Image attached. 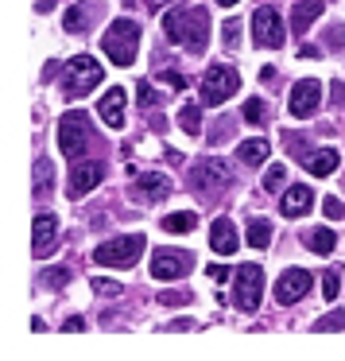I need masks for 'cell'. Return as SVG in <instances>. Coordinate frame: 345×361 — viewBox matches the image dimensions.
<instances>
[{
  "label": "cell",
  "instance_id": "1",
  "mask_svg": "<svg viewBox=\"0 0 345 361\" xmlns=\"http://www.w3.org/2000/svg\"><path fill=\"white\" fill-rule=\"evenodd\" d=\"M163 35L171 43H179V47H187L190 55H202L206 43H210V16H206V8H171L163 16Z\"/></svg>",
  "mask_w": 345,
  "mask_h": 361
},
{
  "label": "cell",
  "instance_id": "2",
  "mask_svg": "<svg viewBox=\"0 0 345 361\" xmlns=\"http://www.w3.org/2000/svg\"><path fill=\"white\" fill-rule=\"evenodd\" d=\"M101 51L109 55V63L132 66L136 51H140V27H136V20H128V16L113 20L109 32L101 35Z\"/></svg>",
  "mask_w": 345,
  "mask_h": 361
},
{
  "label": "cell",
  "instance_id": "3",
  "mask_svg": "<svg viewBox=\"0 0 345 361\" xmlns=\"http://www.w3.org/2000/svg\"><path fill=\"white\" fill-rule=\"evenodd\" d=\"M144 249H148L144 233H125V237H113V241L97 245V249H94V260H97L101 268H132L136 260L144 257Z\"/></svg>",
  "mask_w": 345,
  "mask_h": 361
},
{
  "label": "cell",
  "instance_id": "4",
  "mask_svg": "<svg viewBox=\"0 0 345 361\" xmlns=\"http://www.w3.org/2000/svg\"><path fill=\"white\" fill-rule=\"evenodd\" d=\"M198 90H202V105H225L229 97L241 90V74L225 63H213L210 71L202 74V86Z\"/></svg>",
  "mask_w": 345,
  "mask_h": 361
},
{
  "label": "cell",
  "instance_id": "5",
  "mask_svg": "<svg viewBox=\"0 0 345 361\" xmlns=\"http://www.w3.org/2000/svg\"><path fill=\"white\" fill-rule=\"evenodd\" d=\"M260 299H264V272H260V264H241L233 272V303L241 311H260Z\"/></svg>",
  "mask_w": 345,
  "mask_h": 361
},
{
  "label": "cell",
  "instance_id": "6",
  "mask_svg": "<svg viewBox=\"0 0 345 361\" xmlns=\"http://www.w3.org/2000/svg\"><path fill=\"white\" fill-rule=\"evenodd\" d=\"M101 86V63H94L89 55H78L66 63V97H86Z\"/></svg>",
  "mask_w": 345,
  "mask_h": 361
},
{
  "label": "cell",
  "instance_id": "7",
  "mask_svg": "<svg viewBox=\"0 0 345 361\" xmlns=\"http://www.w3.org/2000/svg\"><path fill=\"white\" fill-rule=\"evenodd\" d=\"M249 24H252V43H256V47H264V51L283 47V39H287V32H283V20H280V12H275L272 4H264V8L252 12Z\"/></svg>",
  "mask_w": 345,
  "mask_h": 361
},
{
  "label": "cell",
  "instance_id": "8",
  "mask_svg": "<svg viewBox=\"0 0 345 361\" xmlns=\"http://www.w3.org/2000/svg\"><path fill=\"white\" fill-rule=\"evenodd\" d=\"M58 148H63V156H82V152L89 148V121L86 113H66L63 121H58Z\"/></svg>",
  "mask_w": 345,
  "mask_h": 361
},
{
  "label": "cell",
  "instance_id": "9",
  "mask_svg": "<svg viewBox=\"0 0 345 361\" xmlns=\"http://www.w3.org/2000/svg\"><path fill=\"white\" fill-rule=\"evenodd\" d=\"M318 105H322V82L318 78L295 82V90H291V97H287V113H291V117L306 121V117L318 113Z\"/></svg>",
  "mask_w": 345,
  "mask_h": 361
},
{
  "label": "cell",
  "instance_id": "10",
  "mask_svg": "<svg viewBox=\"0 0 345 361\" xmlns=\"http://www.w3.org/2000/svg\"><path fill=\"white\" fill-rule=\"evenodd\" d=\"M314 288V276L306 268H283V276L275 280V303L280 307H291Z\"/></svg>",
  "mask_w": 345,
  "mask_h": 361
},
{
  "label": "cell",
  "instance_id": "11",
  "mask_svg": "<svg viewBox=\"0 0 345 361\" xmlns=\"http://www.w3.org/2000/svg\"><path fill=\"white\" fill-rule=\"evenodd\" d=\"M190 183H194V187H202V190H218V187H229V183H233V171H229L225 159L206 156L202 164L190 167Z\"/></svg>",
  "mask_w": 345,
  "mask_h": 361
},
{
  "label": "cell",
  "instance_id": "12",
  "mask_svg": "<svg viewBox=\"0 0 345 361\" xmlns=\"http://www.w3.org/2000/svg\"><path fill=\"white\" fill-rule=\"evenodd\" d=\"M190 264H194V257L182 252V249H156V257H151V276H156V280H179Z\"/></svg>",
  "mask_w": 345,
  "mask_h": 361
},
{
  "label": "cell",
  "instance_id": "13",
  "mask_svg": "<svg viewBox=\"0 0 345 361\" xmlns=\"http://www.w3.org/2000/svg\"><path fill=\"white\" fill-rule=\"evenodd\" d=\"M101 175H105V167L97 164V159H78V164L70 167V187H66V195H70V198H86L89 190L101 183Z\"/></svg>",
  "mask_w": 345,
  "mask_h": 361
},
{
  "label": "cell",
  "instance_id": "14",
  "mask_svg": "<svg viewBox=\"0 0 345 361\" xmlns=\"http://www.w3.org/2000/svg\"><path fill=\"white\" fill-rule=\"evenodd\" d=\"M128 195L136 198V202H163L167 195H171V179L159 171H148V175H136V183L128 187Z\"/></svg>",
  "mask_w": 345,
  "mask_h": 361
},
{
  "label": "cell",
  "instance_id": "15",
  "mask_svg": "<svg viewBox=\"0 0 345 361\" xmlns=\"http://www.w3.org/2000/svg\"><path fill=\"white\" fill-rule=\"evenodd\" d=\"M125 105H128V90L113 86L109 94H101L97 113H101V121H105L109 128H125Z\"/></svg>",
  "mask_w": 345,
  "mask_h": 361
},
{
  "label": "cell",
  "instance_id": "16",
  "mask_svg": "<svg viewBox=\"0 0 345 361\" xmlns=\"http://www.w3.org/2000/svg\"><path fill=\"white\" fill-rule=\"evenodd\" d=\"M314 206V190L303 187V183H295V187H287V195L280 198V214L283 218H303L306 210Z\"/></svg>",
  "mask_w": 345,
  "mask_h": 361
},
{
  "label": "cell",
  "instance_id": "17",
  "mask_svg": "<svg viewBox=\"0 0 345 361\" xmlns=\"http://www.w3.org/2000/svg\"><path fill=\"white\" fill-rule=\"evenodd\" d=\"M55 233H58L55 214H39V218H35V233H32L35 257H51V252H55Z\"/></svg>",
  "mask_w": 345,
  "mask_h": 361
},
{
  "label": "cell",
  "instance_id": "18",
  "mask_svg": "<svg viewBox=\"0 0 345 361\" xmlns=\"http://www.w3.org/2000/svg\"><path fill=\"white\" fill-rule=\"evenodd\" d=\"M210 249L218 252V257H229V252H237V226L229 218H218L210 226Z\"/></svg>",
  "mask_w": 345,
  "mask_h": 361
},
{
  "label": "cell",
  "instance_id": "19",
  "mask_svg": "<svg viewBox=\"0 0 345 361\" xmlns=\"http://www.w3.org/2000/svg\"><path fill=\"white\" fill-rule=\"evenodd\" d=\"M318 16H322V0H299L295 8H291V32H295V35H306Z\"/></svg>",
  "mask_w": 345,
  "mask_h": 361
},
{
  "label": "cell",
  "instance_id": "20",
  "mask_svg": "<svg viewBox=\"0 0 345 361\" xmlns=\"http://www.w3.org/2000/svg\"><path fill=\"white\" fill-rule=\"evenodd\" d=\"M337 164H341V156H337L334 148H318V152H310V159H306V171L318 175V179H326V175L337 171Z\"/></svg>",
  "mask_w": 345,
  "mask_h": 361
},
{
  "label": "cell",
  "instance_id": "21",
  "mask_svg": "<svg viewBox=\"0 0 345 361\" xmlns=\"http://www.w3.org/2000/svg\"><path fill=\"white\" fill-rule=\"evenodd\" d=\"M303 245L314 252V257H330L337 245V237L330 233V229H310V233H303Z\"/></svg>",
  "mask_w": 345,
  "mask_h": 361
},
{
  "label": "cell",
  "instance_id": "22",
  "mask_svg": "<svg viewBox=\"0 0 345 361\" xmlns=\"http://www.w3.org/2000/svg\"><path fill=\"white\" fill-rule=\"evenodd\" d=\"M159 221H163L167 233H190V229L198 226V214L194 210H175V214H167V218H159Z\"/></svg>",
  "mask_w": 345,
  "mask_h": 361
},
{
  "label": "cell",
  "instance_id": "23",
  "mask_svg": "<svg viewBox=\"0 0 345 361\" xmlns=\"http://www.w3.org/2000/svg\"><path fill=\"white\" fill-rule=\"evenodd\" d=\"M237 156H241V164L260 167L268 159V140H244L241 148H237Z\"/></svg>",
  "mask_w": 345,
  "mask_h": 361
},
{
  "label": "cell",
  "instance_id": "24",
  "mask_svg": "<svg viewBox=\"0 0 345 361\" xmlns=\"http://www.w3.org/2000/svg\"><path fill=\"white\" fill-rule=\"evenodd\" d=\"M249 245H252V249H268V245H272V226H268L264 218H252L249 221Z\"/></svg>",
  "mask_w": 345,
  "mask_h": 361
},
{
  "label": "cell",
  "instance_id": "25",
  "mask_svg": "<svg viewBox=\"0 0 345 361\" xmlns=\"http://www.w3.org/2000/svg\"><path fill=\"white\" fill-rule=\"evenodd\" d=\"M179 125H182V133L198 136V133H202V109H198L194 102H187V105H182V113H179Z\"/></svg>",
  "mask_w": 345,
  "mask_h": 361
},
{
  "label": "cell",
  "instance_id": "26",
  "mask_svg": "<svg viewBox=\"0 0 345 361\" xmlns=\"http://www.w3.org/2000/svg\"><path fill=\"white\" fill-rule=\"evenodd\" d=\"M63 27L70 35H86V8H82V4H74V8L63 16Z\"/></svg>",
  "mask_w": 345,
  "mask_h": 361
},
{
  "label": "cell",
  "instance_id": "27",
  "mask_svg": "<svg viewBox=\"0 0 345 361\" xmlns=\"http://www.w3.org/2000/svg\"><path fill=\"white\" fill-rule=\"evenodd\" d=\"M283 179H287V167H283V164H272V167L264 171V190H272V195H275V190H283Z\"/></svg>",
  "mask_w": 345,
  "mask_h": 361
},
{
  "label": "cell",
  "instance_id": "28",
  "mask_svg": "<svg viewBox=\"0 0 345 361\" xmlns=\"http://www.w3.org/2000/svg\"><path fill=\"white\" fill-rule=\"evenodd\" d=\"M39 280L47 283L51 291H58V288H66V280H70V268H51V272L39 276Z\"/></svg>",
  "mask_w": 345,
  "mask_h": 361
},
{
  "label": "cell",
  "instance_id": "29",
  "mask_svg": "<svg viewBox=\"0 0 345 361\" xmlns=\"http://www.w3.org/2000/svg\"><path fill=\"white\" fill-rule=\"evenodd\" d=\"M47 190H51V164L39 159L35 164V195H47Z\"/></svg>",
  "mask_w": 345,
  "mask_h": 361
},
{
  "label": "cell",
  "instance_id": "30",
  "mask_svg": "<svg viewBox=\"0 0 345 361\" xmlns=\"http://www.w3.org/2000/svg\"><path fill=\"white\" fill-rule=\"evenodd\" d=\"M337 291H341V272H337V268H330V272L322 276V295L337 299Z\"/></svg>",
  "mask_w": 345,
  "mask_h": 361
},
{
  "label": "cell",
  "instance_id": "31",
  "mask_svg": "<svg viewBox=\"0 0 345 361\" xmlns=\"http://www.w3.org/2000/svg\"><path fill=\"white\" fill-rule=\"evenodd\" d=\"M264 117H268V105H264V102H256V97H252V102H244V121L260 125Z\"/></svg>",
  "mask_w": 345,
  "mask_h": 361
},
{
  "label": "cell",
  "instance_id": "32",
  "mask_svg": "<svg viewBox=\"0 0 345 361\" xmlns=\"http://www.w3.org/2000/svg\"><path fill=\"white\" fill-rule=\"evenodd\" d=\"M136 102H140L144 109H151V105L159 102V94L151 90V82H140V86H136Z\"/></svg>",
  "mask_w": 345,
  "mask_h": 361
},
{
  "label": "cell",
  "instance_id": "33",
  "mask_svg": "<svg viewBox=\"0 0 345 361\" xmlns=\"http://www.w3.org/2000/svg\"><path fill=\"white\" fill-rule=\"evenodd\" d=\"M341 326H345V314L341 311H334V314H326V319L314 322V330H322V334H326V330H341Z\"/></svg>",
  "mask_w": 345,
  "mask_h": 361
},
{
  "label": "cell",
  "instance_id": "34",
  "mask_svg": "<svg viewBox=\"0 0 345 361\" xmlns=\"http://www.w3.org/2000/svg\"><path fill=\"white\" fill-rule=\"evenodd\" d=\"M159 303H163V307H182V303H190V295H187V291H163Z\"/></svg>",
  "mask_w": 345,
  "mask_h": 361
},
{
  "label": "cell",
  "instance_id": "35",
  "mask_svg": "<svg viewBox=\"0 0 345 361\" xmlns=\"http://www.w3.org/2000/svg\"><path fill=\"white\" fill-rule=\"evenodd\" d=\"M221 35H225V47L233 51L237 43H241V24H237V20H229V24H225V32H221Z\"/></svg>",
  "mask_w": 345,
  "mask_h": 361
},
{
  "label": "cell",
  "instance_id": "36",
  "mask_svg": "<svg viewBox=\"0 0 345 361\" xmlns=\"http://www.w3.org/2000/svg\"><path fill=\"white\" fill-rule=\"evenodd\" d=\"M94 291H97V295H120L125 288H120V283H113V280H94Z\"/></svg>",
  "mask_w": 345,
  "mask_h": 361
},
{
  "label": "cell",
  "instance_id": "37",
  "mask_svg": "<svg viewBox=\"0 0 345 361\" xmlns=\"http://www.w3.org/2000/svg\"><path fill=\"white\" fill-rule=\"evenodd\" d=\"M322 210H326V218H345V206L337 202V198H326V202H322Z\"/></svg>",
  "mask_w": 345,
  "mask_h": 361
},
{
  "label": "cell",
  "instance_id": "38",
  "mask_svg": "<svg viewBox=\"0 0 345 361\" xmlns=\"http://www.w3.org/2000/svg\"><path fill=\"white\" fill-rule=\"evenodd\" d=\"M206 276H210V280H218V283H225L233 272H229V268H221V264H210V268H206Z\"/></svg>",
  "mask_w": 345,
  "mask_h": 361
},
{
  "label": "cell",
  "instance_id": "39",
  "mask_svg": "<svg viewBox=\"0 0 345 361\" xmlns=\"http://www.w3.org/2000/svg\"><path fill=\"white\" fill-rule=\"evenodd\" d=\"M330 47H345V24H337L334 32H330Z\"/></svg>",
  "mask_w": 345,
  "mask_h": 361
},
{
  "label": "cell",
  "instance_id": "40",
  "mask_svg": "<svg viewBox=\"0 0 345 361\" xmlns=\"http://www.w3.org/2000/svg\"><path fill=\"white\" fill-rule=\"evenodd\" d=\"M63 330H66V334H70V330L78 334V330H86V322H82L78 314H74V319H66V322H63Z\"/></svg>",
  "mask_w": 345,
  "mask_h": 361
},
{
  "label": "cell",
  "instance_id": "41",
  "mask_svg": "<svg viewBox=\"0 0 345 361\" xmlns=\"http://www.w3.org/2000/svg\"><path fill=\"white\" fill-rule=\"evenodd\" d=\"M163 82L175 86V90H187V78H182V74H163Z\"/></svg>",
  "mask_w": 345,
  "mask_h": 361
},
{
  "label": "cell",
  "instance_id": "42",
  "mask_svg": "<svg viewBox=\"0 0 345 361\" xmlns=\"http://www.w3.org/2000/svg\"><path fill=\"white\" fill-rule=\"evenodd\" d=\"M55 4H58V0H39L35 8H39V12H51V8H55Z\"/></svg>",
  "mask_w": 345,
  "mask_h": 361
},
{
  "label": "cell",
  "instance_id": "43",
  "mask_svg": "<svg viewBox=\"0 0 345 361\" xmlns=\"http://www.w3.org/2000/svg\"><path fill=\"white\" fill-rule=\"evenodd\" d=\"M221 8H233V4H241V0H218Z\"/></svg>",
  "mask_w": 345,
  "mask_h": 361
},
{
  "label": "cell",
  "instance_id": "44",
  "mask_svg": "<svg viewBox=\"0 0 345 361\" xmlns=\"http://www.w3.org/2000/svg\"><path fill=\"white\" fill-rule=\"evenodd\" d=\"M148 4H151V8H159V4H171V0H148Z\"/></svg>",
  "mask_w": 345,
  "mask_h": 361
}]
</instances>
